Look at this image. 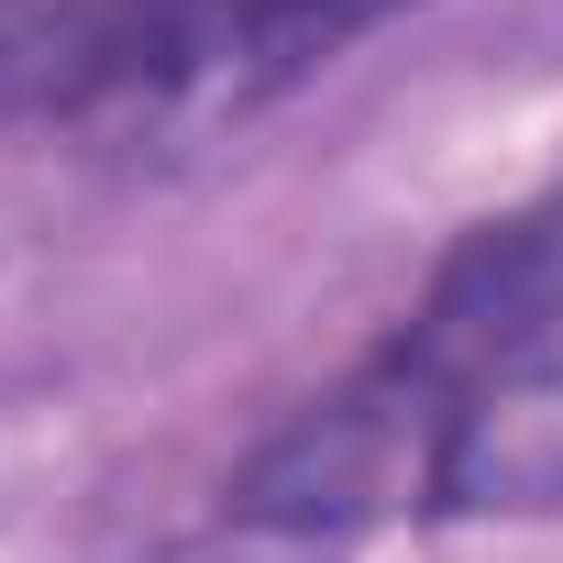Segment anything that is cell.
<instances>
[{"instance_id": "cell-1", "label": "cell", "mask_w": 563, "mask_h": 563, "mask_svg": "<svg viewBox=\"0 0 563 563\" xmlns=\"http://www.w3.org/2000/svg\"><path fill=\"white\" fill-rule=\"evenodd\" d=\"M563 387V199L486 221L376 365L288 420L232 486L254 530H354L409 508H486L519 486V442Z\"/></svg>"}, {"instance_id": "cell-2", "label": "cell", "mask_w": 563, "mask_h": 563, "mask_svg": "<svg viewBox=\"0 0 563 563\" xmlns=\"http://www.w3.org/2000/svg\"><path fill=\"white\" fill-rule=\"evenodd\" d=\"M409 0H0V133H166L321 78Z\"/></svg>"}]
</instances>
